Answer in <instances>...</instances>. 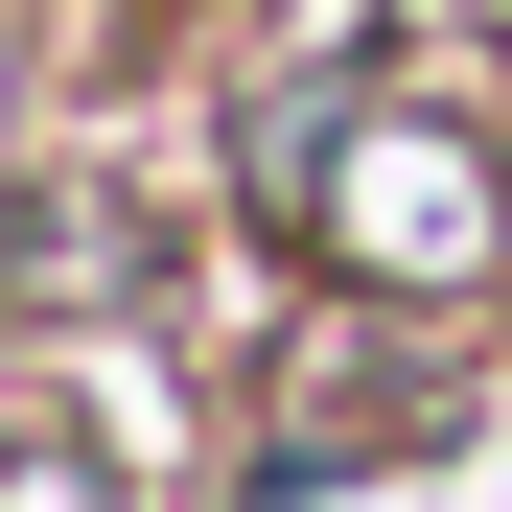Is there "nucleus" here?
Returning a JSON list of instances; mask_svg holds the SVG:
<instances>
[{
	"label": "nucleus",
	"instance_id": "1",
	"mask_svg": "<svg viewBox=\"0 0 512 512\" xmlns=\"http://www.w3.org/2000/svg\"><path fill=\"white\" fill-rule=\"evenodd\" d=\"M0 512H117V489L70 466V443H0Z\"/></svg>",
	"mask_w": 512,
	"mask_h": 512
},
{
	"label": "nucleus",
	"instance_id": "2",
	"mask_svg": "<svg viewBox=\"0 0 512 512\" xmlns=\"http://www.w3.org/2000/svg\"><path fill=\"white\" fill-rule=\"evenodd\" d=\"M0 117H24V47H0Z\"/></svg>",
	"mask_w": 512,
	"mask_h": 512
}]
</instances>
